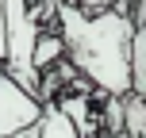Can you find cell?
Masks as SVG:
<instances>
[{
    "label": "cell",
    "mask_w": 146,
    "mask_h": 138,
    "mask_svg": "<svg viewBox=\"0 0 146 138\" xmlns=\"http://www.w3.org/2000/svg\"><path fill=\"white\" fill-rule=\"evenodd\" d=\"M62 31H66V54L69 65L85 73L96 88L108 96H127L131 92V35L135 23L115 8L88 15L77 4H58Z\"/></svg>",
    "instance_id": "1"
},
{
    "label": "cell",
    "mask_w": 146,
    "mask_h": 138,
    "mask_svg": "<svg viewBox=\"0 0 146 138\" xmlns=\"http://www.w3.org/2000/svg\"><path fill=\"white\" fill-rule=\"evenodd\" d=\"M38 35H42V27H38V15L31 12V0H4V65L0 69L15 85H23L35 100H38L42 73L35 69L31 54H35Z\"/></svg>",
    "instance_id": "2"
},
{
    "label": "cell",
    "mask_w": 146,
    "mask_h": 138,
    "mask_svg": "<svg viewBox=\"0 0 146 138\" xmlns=\"http://www.w3.org/2000/svg\"><path fill=\"white\" fill-rule=\"evenodd\" d=\"M42 111H46L42 100H35L23 85H15V81L0 69V138L38 127L42 123Z\"/></svg>",
    "instance_id": "3"
},
{
    "label": "cell",
    "mask_w": 146,
    "mask_h": 138,
    "mask_svg": "<svg viewBox=\"0 0 146 138\" xmlns=\"http://www.w3.org/2000/svg\"><path fill=\"white\" fill-rule=\"evenodd\" d=\"M54 108H58L62 115H66L69 123H73L77 138H92V134H96V123L104 119V111H92V100H88V96H77V92L62 96Z\"/></svg>",
    "instance_id": "4"
},
{
    "label": "cell",
    "mask_w": 146,
    "mask_h": 138,
    "mask_svg": "<svg viewBox=\"0 0 146 138\" xmlns=\"http://www.w3.org/2000/svg\"><path fill=\"white\" fill-rule=\"evenodd\" d=\"M131 92L146 96V31L131 35Z\"/></svg>",
    "instance_id": "5"
},
{
    "label": "cell",
    "mask_w": 146,
    "mask_h": 138,
    "mask_svg": "<svg viewBox=\"0 0 146 138\" xmlns=\"http://www.w3.org/2000/svg\"><path fill=\"white\" fill-rule=\"evenodd\" d=\"M62 58H66V42H62L58 35H38V42H35V54H31L35 69L42 73V69H50L54 61H62Z\"/></svg>",
    "instance_id": "6"
},
{
    "label": "cell",
    "mask_w": 146,
    "mask_h": 138,
    "mask_svg": "<svg viewBox=\"0 0 146 138\" xmlns=\"http://www.w3.org/2000/svg\"><path fill=\"white\" fill-rule=\"evenodd\" d=\"M38 138H77V131H73V123L54 108V104H46L42 123H38Z\"/></svg>",
    "instance_id": "7"
},
{
    "label": "cell",
    "mask_w": 146,
    "mask_h": 138,
    "mask_svg": "<svg viewBox=\"0 0 146 138\" xmlns=\"http://www.w3.org/2000/svg\"><path fill=\"white\" fill-rule=\"evenodd\" d=\"M131 100H127V131L131 134H142V127H146V96H135V92H127Z\"/></svg>",
    "instance_id": "8"
},
{
    "label": "cell",
    "mask_w": 146,
    "mask_h": 138,
    "mask_svg": "<svg viewBox=\"0 0 146 138\" xmlns=\"http://www.w3.org/2000/svg\"><path fill=\"white\" fill-rule=\"evenodd\" d=\"M8 138H38V127H31V131H19V134H8Z\"/></svg>",
    "instance_id": "9"
}]
</instances>
